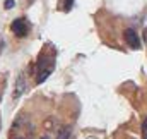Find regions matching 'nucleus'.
Segmentation results:
<instances>
[{
    "instance_id": "f257e3e1",
    "label": "nucleus",
    "mask_w": 147,
    "mask_h": 139,
    "mask_svg": "<svg viewBox=\"0 0 147 139\" xmlns=\"http://www.w3.org/2000/svg\"><path fill=\"white\" fill-rule=\"evenodd\" d=\"M31 138V125L24 117H19L10 127V139H29Z\"/></svg>"
},
{
    "instance_id": "f03ea898",
    "label": "nucleus",
    "mask_w": 147,
    "mask_h": 139,
    "mask_svg": "<svg viewBox=\"0 0 147 139\" xmlns=\"http://www.w3.org/2000/svg\"><path fill=\"white\" fill-rule=\"evenodd\" d=\"M55 70V59L51 55H39V62H38V82H43L51 72Z\"/></svg>"
},
{
    "instance_id": "7ed1b4c3",
    "label": "nucleus",
    "mask_w": 147,
    "mask_h": 139,
    "mask_svg": "<svg viewBox=\"0 0 147 139\" xmlns=\"http://www.w3.org/2000/svg\"><path fill=\"white\" fill-rule=\"evenodd\" d=\"M10 29H12V33L17 36V38H24V36L28 35L29 26H28V21H26L24 17H19V19H16V21L12 22Z\"/></svg>"
},
{
    "instance_id": "20e7f679",
    "label": "nucleus",
    "mask_w": 147,
    "mask_h": 139,
    "mask_svg": "<svg viewBox=\"0 0 147 139\" xmlns=\"http://www.w3.org/2000/svg\"><path fill=\"white\" fill-rule=\"evenodd\" d=\"M123 38H125L127 45H128L132 50H139V48H140V40H139V36H137V31H135V29H132V28L125 29Z\"/></svg>"
},
{
    "instance_id": "39448f33",
    "label": "nucleus",
    "mask_w": 147,
    "mask_h": 139,
    "mask_svg": "<svg viewBox=\"0 0 147 139\" xmlns=\"http://www.w3.org/2000/svg\"><path fill=\"white\" fill-rule=\"evenodd\" d=\"M28 89V84H26V77H24V74H19V77L16 79V88H14V95H12V98L14 100H17L24 91Z\"/></svg>"
},
{
    "instance_id": "423d86ee",
    "label": "nucleus",
    "mask_w": 147,
    "mask_h": 139,
    "mask_svg": "<svg viewBox=\"0 0 147 139\" xmlns=\"http://www.w3.org/2000/svg\"><path fill=\"white\" fill-rule=\"evenodd\" d=\"M69 138H70V129L69 127H63L57 136V139H69Z\"/></svg>"
},
{
    "instance_id": "0eeeda50",
    "label": "nucleus",
    "mask_w": 147,
    "mask_h": 139,
    "mask_svg": "<svg viewBox=\"0 0 147 139\" xmlns=\"http://www.w3.org/2000/svg\"><path fill=\"white\" fill-rule=\"evenodd\" d=\"M142 139H147V117L142 122Z\"/></svg>"
},
{
    "instance_id": "6e6552de",
    "label": "nucleus",
    "mask_w": 147,
    "mask_h": 139,
    "mask_svg": "<svg viewBox=\"0 0 147 139\" xmlns=\"http://www.w3.org/2000/svg\"><path fill=\"white\" fill-rule=\"evenodd\" d=\"M14 3H16L14 0H5V3H3V7H5V9H12V7H14Z\"/></svg>"
},
{
    "instance_id": "1a4fd4ad",
    "label": "nucleus",
    "mask_w": 147,
    "mask_h": 139,
    "mask_svg": "<svg viewBox=\"0 0 147 139\" xmlns=\"http://www.w3.org/2000/svg\"><path fill=\"white\" fill-rule=\"evenodd\" d=\"M72 2L74 0H65V10H69V9L72 7Z\"/></svg>"
},
{
    "instance_id": "9d476101",
    "label": "nucleus",
    "mask_w": 147,
    "mask_h": 139,
    "mask_svg": "<svg viewBox=\"0 0 147 139\" xmlns=\"http://www.w3.org/2000/svg\"><path fill=\"white\" fill-rule=\"evenodd\" d=\"M142 38H144V43H146V46H147V28L144 29V33H142Z\"/></svg>"
},
{
    "instance_id": "9b49d317",
    "label": "nucleus",
    "mask_w": 147,
    "mask_h": 139,
    "mask_svg": "<svg viewBox=\"0 0 147 139\" xmlns=\"http://www.w3.org/2000/svg\"><path fill=\"white\" fill-rule=\"evenodd\" d=\"M2 45H3V43H2V38H0V52H2Z\"/></svg>"
},
{
    "instance_id": "f8f14e48",
    "label": "nucleus",
    "mask_w": 147,
    "mask_h": 139,
    "mask_svg": "<svg viewBox=\"0 0 147 139\" xmlns=\"http://www.w3.org/2000/svg\"><path fill=\"white\" fill-rule=\"evenodd\" d=\"M28 2H29V3H31V2H34V0H28Z\"/></svg>"
},
{
    "instance_id": "ddd939ff",
    "label": "nucleus",
    "mask_w": 147,
    "mask_h": 139,
    "mask_svg": "<svg viewBox=\"0 0 147 139\" xmlns=\"http://www.w3.org/2000/svg\"><path fill=\"white\" fill-rule=\"evenodd\" d=\"M41 139H48V138H41Z\"/></svg>"
},
{
    "instance_id": "4468645a",
    "label": "nucleus",
    "mask_w": 147,
    "mask_h": 139,
    "mask_svg": "<svg viewBox=\"0 0 147 139\" xmlns=\"http://www.w3.org/2000/svg\"><path fill=\"white\" fill-rule=\"evenodd\" d=\"M0 125H2V124H0Z\"/></svg>"
}]
</instances>
